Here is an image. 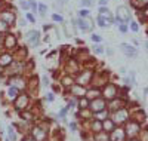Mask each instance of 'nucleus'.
Returning a JSON list of instances; mask_svg holds the SVG:
<instances>
[{
    "mask_svg": "<svg viewBox=\"0 0 148 141\" xmlns=\"http://www.w3.org/2000/svg\"><path fill=\"white\" fill-rule=\"evenodd\" d=\"M24 42H25V45L28 48H33V49L39 48V45L42 42V33L39 30H36V28L28 30L25 34H24Z\"/></svg>",
    "mask_w": 148,
    "mask_h": 141,
    "instance_id": "f257e3e1",
    "label": "nucleus"
},
{
    "mask_svg": "<svg viewBox=\"0 0 148 141\" xmlns=\"http://www.w3.org/2000/svg\"><path fill=\"white\" fill-rule=\"evenodd\" d=\"M19 46V40L18 36L12 31H8L6 34H3V42H2V49L9 50V52H14V50Z\"/></svg>",
    "mask_w": 148,
    "mask_h": 141,
    "instance_id": "f03ea898",
    "label": "nucleus"
},
{
    "mask_svg": "<svg viewBox=\"0 0 148 141\" xmlns=\"http://www.w3.org/2000/svg\"><path fill=\"white\" fill-rule=\"evenodd\" d=\"M0 19L5 21L6 24H9L10 27H14L16 24L18 15H16V10L12 8V6H3L0 9Z\"/></svg>",
    "mask_w": 148,
    "mask_h": 141,
    "instance_id": "7ed1b4c3",
    "label": "nucleus"
},
{
    "mask_svg": "<svg viewBox=\"0 0 148 141\" xmlns=\"http://www.w3.org/2000/svg\"><path fill=\"white\" fill-rule=\"evenodd\" d=\"M76 25H77V30L79 33H92L93 27H95V21L89 17V18H79L76 17Z\"/></svg>",
    "mask_w": 148,
    "mask_h": 141,
    "instance_id": "20e7f679",
    "label": "nucleus"
},
{
    "mask_svg": "<svg viewBox=\"0 0 148 141\" xmlns=\"http://www.w3.org/2000/svg\"><path fill=\"white\" fill-rule=\"evenodd\" d=\"M92 77H93V71L92 70H88V68H82L76 76H74V79H76V83L82 85V86H88L92 83Z\"/></svg>",
    "mask_w": 148,
    "mask_h": 141,
    "instance_id": "39448f33",
    "label": "nucleus"
},
{
    "mask_svg": "<svg viewBox=\"0 0 148 141\" xmlns=\"http://www.w3.org/2000/svg\"><path fill=\"white\" fill-rule=\"evenodd\" d=\"M130 18H132V15H130L129 9H127L126 6H119L117 10H116V17H114L116 22H114V24H116V25H120V24H129Z\"/></svg>",
    "mask_w": 148,
    "mask_h": 141,
    "instance_id": "423d86ee",
    "label": "nucleus"
},
{
    "mask_svg": "<svg viewBox=\"0 0 148 141\" xmlns=\"http://www.w3.org/2000/svg\"><path fill=\"white\" fill-rule=\"evenodd\" d=\"M12 62H14V55H12V52L3 49V52H0V68L5 70Z\"/></svg>",
    "mask_w": 148,
    "mask_h": 141,
    "instance_id": "0eeeda50",
    "label": "nucleus"
},
{
    "mask_svg": "<svg viewBox=\"0 0 148 141\" xmlns=\"http://www.w3.org/2000/svg\"><path fill=\"white\" fill-rule=\"evenodd\" d=\"M119 48L127 58H136L138 57V49L132 45H129V43H120Z\"/></svg>",
    "mask_w": 148,
    "mask_h": 141,
    "instance_id": "6e6552de",
    "label": "nucleus"
},
{
    "mask_svg": "<svg viewBox=\"0 0 148 141\" xmlns=\"http://www.w3.org/2000/svg\"><path fill=\"white\" fill-rule=\"evenodd\" d=\"M12 55H14V61L24 62V61H25V58L28 57V50H27L25 46H18L14 52H12Z\"/></svg>",
    "mask_w": 148,
    "mask_h": 141,
    "instance_id": "1a4fd4ad",
    "label": "nucleus"
},
{
    "mask_svg": "<svg viewBox=\"0 0 148 141\" xmlns=\"http://www.w3.org/2000/svg\"><path fill=\"white\" fill-rule=\"evenodd\" d=\"M70 92L74 98H83L86 95V86H82L79 83H74L71 88H70Z\"/></svg>",
    "mask_w": 148,
    "mask_h": 141,
    "instance_id": "9d476101",
    "label": "nucleus"
},
{
    "mask_svg": "<svg viewBox=\"0 0 148 141\" xmlns=\"http://www.w3.org/2000/svg\"><path fill=\"white\" fill-rule=\"evenodd\" d=\"M28 94L27 92H21L18 97H16V100H15V107L18 109V110H21V109H25L27 106H28Z\"/></svg>",
    "mask_w": 148,
    "mask_h": 141,
    "instance_id": "9b49d317",
    "label": "nucleus"
},
{
    "mask_svg": "<svg viewBox=\"0 0 148 141\" xmlns=\"http://www.w3.org/2000/svg\"><path fill=\"white\" fill-rule=\"evenodd\" d=\"M89 107L95 111V113H98V111H102L104 110V107H105V101L102 100V98H93V100H90V102H89Z\"/></svg>",
    "mask_w": 148,
    "mask_h": 141,
    "instance_id": "f8f14e48",
    "label": "nucleus"
},
{
    "mask_svg": "<svg viewBox=\"0 0 148 141\" xmlns=\"http://www.w3.org/2000/svg\"><path fill=\"white\" fill-rule=\"evenodd\" d=\"M21 94V91L16 88V86H12V85H9L8 86V91H6V95H8V98L9 100H12V101H15L16 100V97Z\"/></svg>",
    "mask_w": 148,
    "mask_h": 141,
    "instance_id": "ddd939ff",
    "label": "nucleus"
},
{
    "mask_svg": "<svg viewBox=\"0 0 148 141\" xmlns=\"http://www.w3.org/2000/svg\"><path fill=\"white\" fill-rule=\"evenodd\" d=\"M51 19H52V22H55V24H61V25L65 22V18L62 17V14H59V12H53V14L51 15Z\"/></svg>",
    "mask_w": 148,
    "mask_h": 141,
    "instance_id": "4468645a",
    "label": "nucleus"
},
{
    "mask_svg": "<svg viewBox=\"0 0 148 141\" xmlns=\"http://www.w3.org/2000/svg\"><path fill=\"white\" fill-rule=\"evenodd\" d=\"M92 52H93L95 55H104V54H105V48L102 46V43H93Z\"/></svg>",
    "mask_w": 148,
    "mask_h": 141,
    "instance_id": "2eb2a0df",
    "label": "nucleus"
},
{
    "mask_svg": "<svg viewBox=\"0 0 148 141\" xmlns=\"http://www.w3.org/2000/svg\"><path fill=\"white\" fill-rule=\"evenodd\" d=\"M77 17H79V18H89V17H90V9H88V8H80V9L77 10Z\"/></svg>",
    "mask_w": 148,
    "mask_h": 141,
    "instance_id": "dca6fc26",
    "label": "nucleus"
},
{
    "mask_svg": "<svg viewBox=\"0 0 148 141\" xmlns=\"http://www.w3.org/2000/svg\"><path fill=\"white\" fill-rule=\"evenodd\" d=\"M37 14H39L42 18H45L46 14H47V5H45V3H39V6H37Z\"/></svg>",
    "mask_w": 148,
    "mask_h": 141,
    "instance_id": "f3484780",
    "label": "nucleus"
},
{
    "mask_svg": "<svg viewBox=\"0 0 148 141\" xmlns=\"http://www.w3.org/2000/svg\"><path fill=\"white\" fill-rule=\"evenodd\" d=\"M10 25L9 24H6L5 21H2V19H0V34H6L8 31H10Z\"/></svg>",
    "mask_w": 148,
    "mask_h": 141,
    "instance_id": "a211bd4d",
    "label": "nucleus"
},
{
    "mask_svg": "<svg viewBox=\"0 0 148 141\" xmlns=\"http://www.w3.org/2000/svg\"><path fill=\"white\" fill-rule=\"evenodd\" d=\"M90 40H92L93 43H102L104 39H102L101 34H98V33H93V31H92V33H90Z\"/></svg>",
    "mask_w": 148,
    "mask_h": 141,
    "instance_id": "6ab92c4d",
    "label": "nucleus"
},
{
    "mask_svg": "<svg viewBox=\"0 0 148 141\" xmlns=\"http://www.w3.org/2000/svg\"><path fill=\"white\" fill-rule=\"evenodd\" d=\"M79 2H80V8H88V9H90L95 5V0H79Z\"/></svg>",
    "mask_w": 148,
    "mask_h": 141,
    "instance_id": "aec40b11",
    "label": "nucleus"
},
{
    "mask_svg": "<svg viewBox=\"0 0 148 141\" xmlns=\"http://www.w3.org/2000/svg\"><path fill=\"white\" fill-rule=\"evenodd\" d=\"M24 17H25L27 18V21L30 22V24H36V19H37V15L36 14H33V12H25V15H24Z\"/></svg>",
    "mask_w": 148,
    "mask_h": 141,
    "instance_id": "412c9836",
    "label": "nucleus"
},
{
    "mask_svg": "<svg viewBox=\"0 0 148 141\" xmlns=\"http://www.w3.org/2000/svg\"><path fill=\"white\" fill-rule=\"evenodd\" d=\"M30 3V12H33V14L37 15V6H39V2H36V0H28Z\"/></svg>",
    "mask_w": 148,
    "mask_h": 141,
    "instance_id": "4be33fe9",
    "label": "nucleus"
},
{
    "mask_svg": "<svg viewBox=\"0 0 148 141\" xmlns=\"http://www.w3.org/2000/svg\"><path fill=\"white\" fill-rule=\"evenodd\" d=\"M19 8H21L24 12H28V10H30V3H28V0H19Z\"/></svg>",
    "mask_w": 148,
    "mask_h": 141,
    "instance_id": "5701e85b",
    "label": "nucleus"
},
{
    "mask_svg": "<svg viewBox=\"0 0 148 141\" xmlns=\"http://www.w3.org/2000/svg\"><path fill=\"white\" fill-rule=\"evenodd\" d=\"M129 28L133 31V33H138L139 31V25H138V22H135V21H129Z\"/></svg>",
    "mask_w": 148,
    "mask_h": 141,
    "instance_id": "b1692460",
    "label": "nucleus"
},
{
    "mask_svg": "<svg viewBox=\"0 0 148 141\" xmlns=\"http://www.w3.org/2000/svg\"><path fill=\"white\" fill-rule=\"evenodd\" d=\"M117 27H119V31L121 34H126L129 31V24H120V25H117Z\"/></svg>",
    "mask_w": 148,
    "mask_h": 141,
    "instance_id": "393cba45",
    "label": "nucleus"
},
{
    "mask_svg": "<svg viewBox=\"0 0 148 141\" xmlns=\"http://www.w3.org/2000/svg\"><path fill=\"white\" fill-rule=\"evenodd\" d=\"M8 135H9V140L16 141V134H15V131H14V129H12V126H9V128H8Z\"/></svg>",
    "mask_w": 148,
    "mask_h": 141,
    "instance_id": "a878e982",
    "label": "nucleus"
},
{
    "mask_svg": "<svg viewBox=\"0 0 148 141\" xmlns=\"http://www.w3.org/2000/svg\"><path fill=\"white\" fill-rule=\"evenodd\" d=\"M98 14H99V15H108V14H110L108 6H99V9H98Z\"/></svg>",
    "mask_w": 148,
    "mask_h": 141,
    "instance_id": "bb28decb",
    "label": "nucleus"
},
{
    "mask_svg": "<svg viewBox=\"0 0 148 141\" xmlns=\"http://www.w3.org/2000/svg\"><path fill=\"white\" fill-rule=\"evenodd\" d=\"M67 113H68V107H64V109H61V110H59V113H58L59 119H65Z\"/></svg>",
    "mask_w": 148,
    "mask_h": 141,
    "instance_id": "cd10ccee",
    "label": "nucleus"
},
{
    "mask_svg": "<svg viewBox=\"0 0 148 141\" xmlns=\"http://www.w3.org/2000/svg\"><path fill=\"white\" fill-rule=\"evenodd\" d=\"M49 85H51V80H49V77H47L46 74H43V76H42V86L47 88Z\"/></svg>",
    "mask_w": 148,
    "mask_h": 141,
    "instance_id": "c85d7f7f",
    "label": "nucleus"
},
{
    "mask_svg": "<svg viewBox=\"0 0 148 141\" xmlns=\"http://www.w3.org/2000/svg\"><path fill=\"white\" fill-rule=\"evenodd\" d=\"M16 22H18L19 27H25V25H28V21H27V18H25V17H24V18H18V19H16Z\"/></svg>",
    "mask_w": 148,
    "mask_h": 141,
    "instance_id": "c756f323",
    "label": "nucleus"
},
{
    "mask_svg": "<svg viewBox=\"0 0 148 141\" xmlns=\"http://www.w3.org/2000/svg\"><path fill=\"white\" fill-rule=\"evenodd\" d=\"M46 100H47L49 102H53V101H55V94H53V92H47V94H46Z\"/></svg>",
    "mask_w": 148,
    "mask_h": 141,
    "instance_id": "7c9ffc66",
    "label": "nucleus"
},
{
    "mask_svg": "<svg viewBox=\"0 0 148 141\" xmlns=\"http://www.w3.org/2000/svg\"><path fill=\"white\" fill-rule=\"evenodd\" d=\"M105 54H107L108 57H113V55H114V49H113V48H110V46H108V48L105 49Z\"/></svg>",
    "mask_w": 148,
    "mask_h": 141,
    "instance_id": "2f4dec72",
    "label": "nucleus"
},
{
    "mask_svg": "<svg viewBox=\"0 0 148 141\" xmlns=\"http://www.w3.org/2000/svg\"><path fill=\"white\" fill-rule=\"evenodd\" d=\"M70 129H71V132H76V129H77V123H76V122H71V123H70Z\"/></svg>",
    "mask_w": 148,
    "mask_h": 141,
    "instance_id": "473e14b6",
    "label": "nucleus"
},
{
    "mask_svg": "<svg viewBox=\"0 0 148 141\" xmlns=\"http://www.w3.org/2000/svg\"><path fill=\"white\" fill-rule=\"evenodd\" d=\"M51 28H53L52 24H43V31H49Z\"/></svg>",
    "mask_w": 148,
    "mask_h": 141,
    "instance_id": "72a5a7b5",
    "label": "nucleus"
},
{
    "mask_svg": "<svg viewBox=\"0 0 148 141\" xmlns=\"http://www.w3.org/2000/svg\"><path fill=\"white\" fill-rule=\"evenodd\" d=\"M98 5H99V6H107L108 0H98Z\"/></svg>",
    "mask_w": 148,
    "mask_h": 141,
    "instance_id": "f704fd0d",
    "label": "nucleus"
},
{
    "mask_svg": "<svg viewBox=\"0 0 148 141\" xmlns=\"http://www.w3.org/2000/svg\"><path fill=\"white\" fill-rule=\"evenodd\" d=\"M5 5H6V3H5V0H0V9H2Z\"/></svg>",
    "mask_w": 148,
    "mask_h": 141,
    "instance_id": "c9c22d12",
    "label": "nucleus"
},
{
    "mask_svg": "<svg viewBox=\"0 0 148 141\" xmlns=\"http://www.w3.org/2000/svg\"><path fill=\"white\" fill-rule=\"evenodd\" d=\"M120 73H121V74H125V73H126V68H125V67H121V68H120Z\"/></svg>",
    "mask_w": 148,
    "mask_h": 141,
    "instance_id": "e433bc0d",
    "label": "nucleus"
},
{
    "mask_svg": "<svg viewBox=\"0 0 148 141\" xmlns=\"http://www.w3.org/2000/svg\"><path fill=\"white\" fill-rule=\"evenodd\" d=\"M145 49H147V52H148V40L145 42Z\"/></svg>",
    "mask_w": 148,
    "mask_h": 141,
    "instance_id": "4c0bfd02",
    "label": "nucleus"
},
{
    "mask_svg": "<svg viewBox=\"0 0 148 141\" xmlns=\"http://www.w3.org/2000/svg\"><path fill=\"white\" fill-rule=\"evenodd\" d=\"M144 92H145V94H148V88H145V89H144Z\"/></svg>",
    "mask_w": 148,
    "mask_h": 141,
    "instance_id": "58836bf2",
    "label": "nucleus"
}]
</instances>
